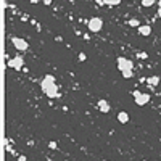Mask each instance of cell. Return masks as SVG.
Here are the masks:
<instances>
[{"label": "cell", "instance_id": "1", "mask_svg": "<svg viewBox=\"0 0 161 161\" xmlns=\"http://www.w3.org/2000/svg\"><path fill=\"white\" fill-rule=\"evenodd\" d=\"M40 87H42L44 93H45L49 98L58 97V87H56V84H55V76L47 74L45 77L42 79V82H40Z\"/></svg>", "mask_w": 161, "mask_h": 161}, {"label": "cell", "instance_id": "2", "mask_svg": "<svg viewBox=\"0 0 161 161\" xmlns=\"http://www.w3.org/2000/svg\"><path fill=\"white\" fill-rule=\"evenodd\" d=\"M87 27H89V31H92V32H100V31H102V27H103V21H102V18H97V16L90 18L89 23H87Z\"/></svg>", "mask_w": 161, "mask_h": 161}, {"label": "cell", "instance_id": "3", "mask_svg": "<svg viewBox=\"0 0 161 161\" xmlns=\"http://www.w3.org/2000/svg\"><path fill=\"white\" fill-rule=\"evenodd\" d=\"M134 98H135V103L139 106H144V105H147V103L150 102V95L148 93H142V92H139V90H134Z\"/></svg>", "mask_w": 161, "mask_h": 161}, {"label": "cell", "instance_id": "4", "mask_svg": "<svg viewBox=\"0 0 161 161\" xmlns=\"http://www.w3.org/2000/svg\"><path fill=\"white\" fill-rule=\"evenodd\" d=\"M11 44L15 45V49L16 50H20V52H24L29 49V45H27V42L24 39H20V37H11Z\"/></svg>", "mask_w": 161, "mask_h": 161}, {"label": "cell", "instance_id": "5", "mask_svg": "<svg viewBox=\"0 0 161 161\" xmlns=\"http://www.w3.org/2000/svg\"><path fill=\"white\" fill-rule=\"evenodd\" d=\"M118 68H119V71L132 69V68H134V63H132L130 60H127V58H124V56H119V58H118Z\"/></svg>", "mask_w": 161, "mask_h": 161}, {"label": "cell", "instance_id": "6", "mask_svg": "<svg viewBox=\"0 0 161 161\" xmlns=\"http://www.w3.org/2000/svg\"><path fill=\"white\" fill-rule=\"evenodd\" d=\"M8 66L13 69H21L24 66V60L21 58V56H16V58H11L10 61H8Z\"/></svg>", "mask_w": 161, "mask_h": 161}, {"label": "cell", "instance_id": "7", "mask_svg": "<svg viewBox=\"0 0 161 161\" xmlns=\"http://www.w3.org/2000/svg\"><path fill=\"white\" fill-rule=\"evenodd\" d=\"M137 29H139V34H142V35H150L151 34V26H148V24H140Z\"/></svg>", "mask_w": 161, "mask_h": 161}, {"label": "cell", "instance_id": "8", "mask_svg": "<svg viewBox=\"0 0 161 161\" xmlns=\"http://www.w3.org/2000/svg\"><path fill=\"white\" fill-rule=\"evenodd\" d=\"M118 121L121 122V124H127V122H129V115H127L126 111L118 113Z\"/></svg>", "mask_w": 161, "mask_h": 161}, {"label": "cell", "instance_id": "9", "mask_svg": "<svg viewBox=\"0 0 161 161\" xmlns=\"http://www.w3.org/2000/svg\"><path fill=\"white\" fill-rule=\"evenodd\" d=\"M98 108H100V111H102V113H108V111H110V105H108V102H106V100H100V102H98Z\"/></svg>", "mask_w": 161, "mask_h": 161}, {"label": "cell", "instance_id": "10", "mask_svg": "<svg viewBox=\"0 0 161 161\" xmlns=\"http://www.w3.org/2000/svg\"><path fill=\"white\" fill-rule=\"evenodd\" d=\"M147 82H148V86L156 87L158 84H159V76H151V77H148V79H147Z\"/></svg>", "mask_w": 161, "mask_h": 161}, {"label": "cell", "instance_id": "11", "mask_svg": "<svg viewBox=\"0 0 161 161\" xmlns=\"http://www.w3.org/2000/svg\"><path fill=\"white\" fill-rule=\"evenodd\" d=\"M155 3H158V0H142V7H145V8L153 7Z\"/></svg>", "mask_w": 161, "mask_h": 161}, {"label": "cell", "instance_id": "12", "mask_svg": "<svg viewBox=\"0 0 161 161\" xmlns=\"http://www.w3.org/2000/svg\"><path fill=\"white\" fill-rule=\"evenodd\" d=\"M127 24H129L130 27H139V26H140V23H139L137 18H132V20H129V21H127Z\"/></svg>", "mask_w": 161, "mask_h": 161}, {"label": "cell", "instance_id": "13", "mask_svg": "<svg viewBox=\"0 0 161 161\" xmlns=\"http://www.w3.org/2000/svg\"><path fill=\"white\" fill-rule=\"evenodd\" d=\"M121 73H122V77H124V79H130L132 74H134L132 69H124V71H121Z\"/></svg>", "mask_w": 161, "mask_h": 161}, {"label": "cell", "instance_id": "14", "mask_svg": "<svg viewBox=\"0 0 161 161\" xmlns=\"http://www.w3.org/2000/svg\"><path fill=\"white\" fill-rule=\"evenodd\" d=\"M105 3L113 7V5H119V3H121V0H105Z\"/></svg>", "mask_w": 161, "mask_h": 161}, {"label": "cell", "instance_id": "15", "mask_svg": "<svg viewBox=\"0 0 161 161\" xmlns=\"http://www.w3.org/2000/svg\"><path fill=\"white\" fill-rule=\"evenodd\" d=\"M77 58H79V61H86V58H87V56H86V53H84V52H81Z\"/></svg>", "mask_w": 161, "mask_h": 161}, {"label": "cell", "instance_id": "16", "mask_svg": "<svg viewBox=\"0 0 161 161\" xmlns=\"http://www.w3.org/2000/svg\"><path fill=\"white\" fill-rule=\"evenodd\" d=\"M49 147H50L52 150H55V148L58 147V145H56V142H50V144H49Z\"/></svg>", "mask_w": 161, "mask_h": 161}, {"label": "cell", "instance_id": "17", "mask_svg": "<svg viewBox=\"0 0 161 161\" xmlns=\"http://www.w3.org/2000/svg\"><path fill=\"white\" fill-rule=\"evenodd\" d=\"M147 56H148V55H147L145 52H142V53H139V58H144V60H145V58H147Z\"/></svg>", "mask_w": 161, "mask_h": 161}, {"label": "cell", "instance_id": "18", "mask_svg": "<svg viewBox=\"0 0 161 161\" xmlns=\"http://www.w3.org/2000/svg\"><path fill=\"white\" fill-rule=\"evenodd\" d=\"M95 2H97V5H100V7H102V5H106L105 0H95Z\"/></svg>", "mask_w": 161, "mask_h": 161}, {"label": "cell", "instance_id": "19", "mask_svg": "<svg viewBox=\"0 0 161 161\" xmlns=\"http://www.w3.org/2000/svg\"><path fill=\"white\" fill-rule=\"evenodd\" d=\"M44 3H45V5H50V3H52V0H44Z\"/></svg>", "mask_w": 161, "mask_h": 161}, {"label": "cell", "instance_id": "20", "mask_svg": "<svg viewBox=\"0 0 161 161\" xmlns=\"http://www.w3.org/2000/svg\"><path fill=\"white\" fill-rule=\"evenodd\" d=\"M158 18H161V8H158Z\"/></svg>", "mask_w": 161, "mask_h": 161}, {"label": "cell", "instance_id": "21", "mask_svg": "<svg viewBox=\"0 0 161 161\" xmlns=\"http://www.w3.org/2000/svg\"><path fill=\"white\" fill-rule=\"evenodd\" d=\"M158 7H159V8H161V0H158Z\"/></svg>", "mask_w": 161, "mask_h": 161}]
</instances>
